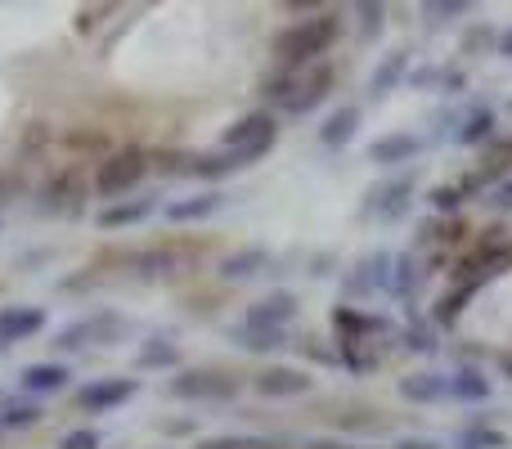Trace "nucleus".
Returning <instances> with one entry per match:
<instances>
[{"label":"nucleus","instance_id":"nucleus-13","mask_svg":"<svg viewBox=\"0 0 512 449\" xmlns=\"http://www.w3.org/2000/svg\"><path fill=\"white\" fill-rule=\"evenodd\" d=\"M45 328L41 306H0V351H9L14 342H27Z\"/></svg>","mask_w":512,"mask_h":449},{"label":"nucleus","instance_id":"nucleus-18","mask_svg":"<svg viewBox=\"0 0 512 449\" xmlns=\"http://www.w3.org/2000/svg\"><path fill=\"white\" fill-rule=\"evenodd\" d=\"M248 167V158L243 153H230V149H212V153H198V158H189V167H185V176H194V180H225V176H234V171H243Z\"/></svg>","mask_w":512,"mask_h":449},{"label":"nucleus","instance_id":"nucleus-20","mask_svg":"<svg viewBox=\"0 0 512 449\" xmlns=\"http://www.w3.org/2000/svg\"><path fill=\"white\" fill-rule=\"evenodd\" d=\"M360 104H342L337 113H328V122L319 126V144L324 149H346V144L355 140V131H360Z\"/></svg>","mask_w":512,"mask_h":449},{"label":"nucleus","instance_id":"nucleus-34","mask_svg":"<svg viewBox=\"0 0 512 449\" xmlns=\"http://www.w3.org/2000/svg\"><path fill=\"white\" fill-rule=\"evenodd\" d=\"M508 436L495 432V427H468V432L459 436V449H504Z\"/></svg>","mask_w":512,"mask_h":449},{"label":"nucleus","instance_id":"nucleus-12","mask_svg":"<svg viewBox=\"0 0 512 449\" xmlns=\"http://www.w3.org/2000/svg\"><path fill=\"white\" fill-rule=\"evenodd\" d=\"M297 310H301L297 297H292L288 288H279V292H270V297L256 301L243 324H248V328H274V333H288V324L297 319Z\"/></svg>","mask_w":512,"mask_h":449},{"label":"nucleus","instance_id":"nucleus-5","mask_svg":"<svg viewBox=\"0 0 512 449\" xmlns=\"http://www.w3.org/2000/svg\"><path fill=\"white\" fill-rule=\"evenodd\" d=\"M167 391L176 400H198V405H225V400H239V378L225 369H180L167 382Z\"/></svg>","mask_w":512,"mask_h":449},{"label":"nucleus","instance_id":"nucleus-47","mask_svg":"<svg viewBox=\"0 0 512 449\" xmlns=\"http://www.w3.org/2000/svg\"><path fill=\"white\" fill-rule=\"evenodd\" d=\"M499 369H504V378H512V355H504V360H499Z\"/></svg>","mask_w":512,"mask_h":449},{"label":"nucleus","instance_id":"nucleus-29","mask_svg":"<svg viewBox=\"0 0 512 449\" xmlns=\"http://www.w3.org/2000/svg\"><path fill=\"white\" fill-rule=\"evenodd\" d=\"M41 418H45V409L36 400H5V409H0V427H9V432H27Z\"/></svg>","mask_w":512,"mask_h":449},{"label":"nucleus","instance_id":"nucleus-30","mask_svg":"<svg viewBox=\"0 0 512 449\" xmlns=\"http://www.w3.org/2000/svg\"><path fill=\"white\" fill-rule=\"evenodd\" d=\"M472 292H477V288H468V283H459L454 292H445V297L436 301V310H432V324L436 328H454V324H459V315H463V306L472 301Z\"/></svg>","mask_w":512,"mask_h":449},{"label":"nucleus","instance_id":"nucleus-9","mask_svg":"<svg viewBox=\"0 0 512 449\" xmlns=\"http://www.w3.org/2000/svg\"><path fill=\"white\" fill-rule=\"evenodd\" d=\"M135 396H140V378H99L77 391V405L86 409V414H108V409L126 405V400H135Z\"/></svg>","mask_w":512,"mask_h":449},{"label":"nucleus","instance_id":"nucleus-49","mask_svg":"<svg viewBox=\"0 0 512 449\" xmlns=\"http://www.w3.org/2000/svg\"><path fill=\"white\" fill-rule=\"evenodd\" d=\"M0 225H5V221H0Z\"/></svg>","mask_w":512,"mask_h":449},{"label":"nucleus","instance_id":"nucleus-10","mask_svg":"<svg viewBox=\"0 0 512 449\" xmlns=\"http://www.w3.org/2000/svg\"><path fill=\"white\" fill-rule=\"evenodd\" d=\"M346 297H369V292H391V252H369L346 274Z\"/></svg>","mask_w":512,"mask_h":449},{"label":"nucleus","instance_id":"nucleus-33","mask_svg":"<svg viewBox=\"0 0 512 449\" xmlns=\"http://www.w3.org/2000/svg\"><path fill=\"white\" fill-rule=\"evenodd\" d=\"M427 203H432V212H436V216H454L463 203H468V198H463V189H459V185H436L432 194H427Z\"/></svg>","mask_w":512,"mask_h":449},{"label":"nucleus","instance_id":"nucleus-40","mask_svg":"<svg viewBox=\"0 0 512 449\" xmlns=\"http://www.w3.org/2000/svg\"><path fill=\"white\" fill-rule=\"evenodd\" d=\"M99 445H104V436H99L95 427H77V432H68L59 441V449H99Z\"/></svg>","mask_w":512,"mask_h":449},{"label":"nucleus","instance_id":"nucleus-17","mask_svg":"<svg viewBox=\"0 0 512 449\" xmlns=\"http://www.w3.org/2000/svg\"><path fill=\"white\" fill-rule=\"evenodd\" d=\"M333 328H337V342H364V337H378L387 333V319L382 315H364L355 306H337L333 310Z\"/></svg>","mask_w":512,"mask_h":449},{"label":"nucleus","instance_id":"nucleus-42","mask_svg":"<svg viewBox=\"0 0 512 449\" xmlns=\"http://www.w3.org/2000/svg\"><path fill=\"white\" fill-rule=\"evenodd\" d=\"M463 86H468V77H463L459 68H445V77H441V90H445V95H463Z\"/></svg>","mask_w":512,"mask_h":449},{"label":"nucleus","instance_id":"nucleus-3","mask_svg":"<svg viewBox=\"0 0 512 449\" xmlns=\"http://www.w3.org/2000/svg\"><path fill=\"white\" fill-rule=\"evenodd\" d=\"M126 333H131V319L113 315V310H99V315H86V319L63 324L59 333H54V346L72 355V351H86L90 342H95V346H113V342H122Z\"/></svg>","mask_w":512,"mask_h":449},{"label":"nucleus","instance_id":"nucleus-14","mask_svg":"<svg viewBox=\"0 0 512 449\" xmlns=\"http://www.w3.org/2000/svg\"><path fill=\"white\" fill-rule=\"evenodd\" d=\"M68 382H72L68 364H54V360L27 364V369L18 373V387H23L27 396H59V391H68Z\"/></svg>","mask_w":512,"mask_h":449},{"label":"nucleus","instance_id":"nucleus-1","mask_svg":"<svg viewBox=\"0 0 512 449\" xmlns=\"http://www.w3.org/2000/svg\"><path fill=\"white\" fill-rule=\"evenodd\" d=\"M337 36H342V14L324 9V14H315V18H301V23L283 27V32L274 36V54H279V63L288 72H297V68H310V63L324 59Z\"/></svg>","mask_w":512,"mask_h":449},{"label":"nucleus","instance_id":"nucleus-26","mask_svg":"<svg viewBox=\"0 0 512 449\" xmlns=\"http://www.w3.org/2000/svg\"><path fill=\"white\" fill-rule=\"evenodd\" d=\"M230 342H234V346H243V351H252V355H274V351H283L288 333H274V328H248V324H239V328H230Z\"/></svg>","mask_w":512,"mask_h":449},{"label":"nucleus","instance_id":"nucleus-15","mask_svg":"<svg viewBox=\"0 0 512 449\" xmlns=\"http://www.w3.org/2000/svg\"><path fill=\"white\" fill-rule=\"evenodd\" d=\"M400 400H409V405H436V400L450 396V373H405V378L396 382Z\"/></svg>","mask_w":512,"mask_h":449},{"label":"nucleus","instance_id":"nucleus-8","mask_svg":"<svg viewBox=\"0 0 512 449\" xmlns=\"http://www.w3.org/2000/svg\"><path fill=\"white\" fill-rule=\"evenodd\" d=\"M328 95H333V68H328V63H310L306 77H297V90H292V99L283 104V113L306 117V113H315Z\"/></svg>","mask_w":512,"mask_h":449},{"label":"nucleus","instance_id":"nucleus-41","mask_svg":"<svg viewBox=\"0 0 512 449\" xmlns=\"http://www.w3.org/2000/svg\"><path fill=\"white\" fill-rule=\"evenodd\" d=\"M441 77H445V68H409V86L414 90H432V86H441Z\"/></svg>","mask_w":512,"mask_h":449},{"label":"nucleus","instance_id":"nucleus-16","mask_svg":"<svg viewBox=\"0 0 512 449\" xmlns=\"http://www.w3.org/2000/svg\"><path fill=\"white\" fill-rule=\"evenodd\" d=\"M225 207V194L221 189H207V194H194V198H176V203L162 207V216H167L171 225H194V221H207V216H216Z\"/></svg>","mask_w":512,"mask_h":449},{"label":"nucleus","instance_id":"nucleus-37","mask_svg":"<svg viewBox=\"0 0 512 449\" xmlns=\"http://www.w3.org/2000/svg\"><path fill=\"white\" fill-rule=\"evenodd\" d=\"M468 0H432V5L423 9L427 18H432V23H450V18H459V14H468Z\"/></svg>","mask_w":512,"mask_h":449},{"label":"nucleus","instance_id":"nucleus-45","mask_svg":"<svg viewBox=\"0 0 512 449\" xmlns=\"http://www.w3.org/2000/svg\"><path fill=\"white\" fill-rule=\"evenodd\" d=\"M158 432H171V436H185V432H194V423H162V418H158Z\"/></svg>","mask_w":512,"mask_h":449},{"label":"nucleus","instance_id":"nucleus-39","mask_svg":"<svg viewBox=\"0 0 512 449\" xmlns=\"http://www.w3.org/2000/svg\"><path fill=\"white\" fill-rule=\"evenodd\" d=\"M495 41H499V36H495V27H472V32L468 36H463V54H481V50H495Z\"/></svg>","mask_w":512,"mask_h":449},{"label":"nucleus","instance_id":"nucleus-44","mask_svg":"<svg viewBox=\"0 0 512 449\" xmlns=\"http://www.w3.org/2000/svg\"><path fill=\"white\" fill-rule=\"evenodd\" d=\"M306 449H369V445H355V441H306Z\"/></svg>","mask_w":512,"mask_h":449},{"label":"nucleus","instance_id":"nucleus-2","mask_svg":"<svg viewBox=\"0 0 512 449\" xmlns=\"http://www.w3.org/2000/svg\"><path fill=\"white\" fill-rule=\"evenodd\" d=\"M144 171H149V153H144L140 144H126V149L108 153V158L95 167V194L108 198V203H122V198L144 180Z\"/></svg>","mask_w":512,"mask_h":449},{"label":"nucleus","instance_id":"nucleus-21","mask_svg":"<svg viewBox=\"0 0 512 449\" xmlns=\"http://www.w3.org/2000/svg\"><path fill=\"white\" fill-rule=\"evenodd\" d=\"M418 149H423V144H418L414 135L391 131V135H378V140L369 144V162H378V167H400V162H414Z\"/></svg>","mask_w":512,"mask_h":449},{"label":"nucleus","instance_id":"nucleus-38","mask_svg":"<svg viewBox=\"0 0 512 449\" xmlns=\"http://www.w3.org/2000/svg\"><path fill=\"white\" fill-rule=\"evenodd\" d=\"M481 203H486L490 212L508 216V212H512V176H508V180H499V185H490V194L481 198Z\"/></svg>","mask_w":512,"mask_h":449},{"label":"nucleus","instance_id":"nucleus-22","mask_svg":"<svg viewBox=\"0 0 512 449\" xmlns=\"http://www.w3.org/2000/svg\"><path fill=\"white\" fill-rule=\"evenodd\" d=\"M423 279H427V270H423V261H418L414 252L391 256V297L414 301L418 288H423Z\"/></svg>","mask_w":512,"mask_h":449},{"label":"nucleus","instance_id":"nucleus-46","mask_svg":"<svg viewBox=\"0 0 512 449\" xmlns=\"http://www.w3.org/2000/svg\"><path fill=\"white\" fill-rule=\"evenodd\" d=\"M495 54H504V59H512V27H508V32H499V41H495Z\"/></svg>","mask_w":512,"mask_h":449},{"label":"nucleus","instance_id":"nucleus-48","mask_svg":"<svg viewBox=\"0 0 512 449\" xmlns=\"http://www.w3.org/2000/svg\"><path fill=\"white\" fill-rule=\"evenodd\" d=\"M0 409H5V400H0Z\"/></svg>","mask_w":512,"mask_h":449},{"label":"nucleus","instance_id":"nucleus-36","mask_svg":"<svg viewBox=\"0 0 512 449\" xmlns=\"http://www.w3.org/2000/svg\"><path fill=\"white\" fill-rule=\"evenodd\" d=\"M198 449H274L265 436H207L198 441Z\"/></svg>","mask_w":512,"mask_h":449},{"label":"nucleus","instance_id":"nucleus-43","mask_svg":"<svg viewBox=\"0 0 512 449\" xmlns=\"http://www.w3.org/2000/svg\"><path fill=\"white\" fill-rule=\"evenodd\" d=\"M391 449H445L441 441H432V436H400Z\"/></svg>","mask_w":512,"mask_h":449},{"label":"nucleus","instance_id":"nucleus-27","mask_svg":"<svg viewBox=\"0 0 512 449\" xmlns=\"http://www.w3.org/2000/svg\"><path fill=\"white\" fill-rule=\"evenodd\" d=\"M135 364L140 369H180V346L171 337H149L140 346V355H135Z\"/></svg>","mask_w":512,"mask_h":449},{"label":"nucleus","instance_id":"nucleus-11","mask_svg":"<svg viewBox=\"0 0 512 449\" xmlns=\"http://www.w3.org/2000/svg\"><path fill=\"white\" fill-rule=\"evenodd\" d=\"M41 212L45 216H81L86 212V185H81V176H72V171L54 176L50 185L41 189Z\"/></svg>","mask_w":512,"mask_h":449},{"label":"nucleus","instance_id":"nucleus-31","mask_svg":"<svg viewBox=\"0 0 512 449\" xmlns=\"http://www.w3.org/2000/svg\"><path fill=\"white\" fill-rule=\"evenodd\" d=\"M292 90H297V72H288V68H283V72H274V77H265V81H261V99H265V104H274V108H283V104H288V99H292Z\"/></svg>","mask_w":512,"mask_h":449},{"label":"nucleus","instance_id":"nucleus-32","mask_svg":"<svg viewBox=\"0 0 512 449\" xmlns=\"http://www.w3.org/2000/svg\"><path fill=\"white\" fill-rule=\"evenodd\" d=\"M405 346H409V351H418V355H432V351H436V346H441V342H436V328H432V324H423V319H418V315H414V310H409Z\"/></svg>","mask_w":512,"mask_h":449},{"label":"nucleus","instance_id":"nucleus-6","mask_svg":"<svg viewBox=\"0 0 512 449\" xmlns=\"http://www.w3.org/2000/svg\"><path fill=\"white\" fill-rule=\"evenodd\" d=\"M414 185H418V176H391L382 185H373L364 194L360 216L364 221H400L409 212V203H414Z\"/></svg>","mask_w":512,"mask_h":449},{"label":"nucleus","instance_id":"nucleus-28","mask_svg":"<svg viewBox=\"0 0 512 449\" xmlns=\"http://www.w3.org/2000/svg\"><path fill=\"white\" fill-rule=\"evenodd\" d=\"M490 135H495V108H472L468 117L459 122V131H454V140L459 144H486Z\"/></svg>","mask_w":512,"mask_h":449},{"label":"nucleus","instance_id":"nucleus-24","mask_svg":"<svg viewBox=\"0 0 512 449\" xmlns=\"http://www.w3.org/2000/svg\"><path fill=\"white\" fill-rule=\"evenodd\" d=\"M261 270H270V252H265V247H243V252H234V256H225L221 261V279L225 283H248Z\"/></svg>","mask_w":512,"mask_h":449},{"label":"nucleus","instance_id":"nucleus-19","mask_svg":"<svg viewBox=\"0 0 512 449\" xmlns=\"http://www.w3.org/2000/svg\"><path fill=\"white\" fill-rule=\"evenodd\" d=\"M153 198H122V203H108L95 212V225L99 229H126V225H140L153 216Z\"/></svg>","mask_w":512,"mask_h":449},{"label":"nucleus","instance_id":"nucleus-4","mask_svg":"<svg viewBox=\"0 0 512 449\" xmlns=\"http://www.w3.org/2000/svg\"><path fill=\"white\" fill-rule=\"evenodd\" d=\"M274 144H279V122H274V113H265V108L239 117V122L225 126V135H221V149L243 153V158H248V167L256 158H265Z\"/></svg>","mask_w":512,"mask_h":449},{"label":"nucleus","instance_id":"nucleus-25","mask_svg":"<svg viewBox=\"0 0 512 449\" xmlns=\"http://www.w3.org/2000/svg\"><path fill=\"white\" fill-rule=\"evenodd\" d=\"M490 378L481 369H454L450 373V396L454 400H463V405H486L490 400Z\"/></svg>","mask_w":512,"mask_h":449},{"label":"nucleus","instance_id":"nucleus-7","mask_svg":"<svg viewBox=\"0 0 512 449\" xmlns=\"http://www.w3.org/2000/svg\"><path fill=\"white\" fill-rule=\"evenodd\" d=\"M315 387V378H310L306 369H292V364H270V369H261L252 378V391L265 400H292V396H306V391Z\"/></svg>","mask_w":512,"mask_h":449},{"label":"nucleus","instance_id":"nucleus-23","mask_svg":"<svg viewBox=\"0 0 512 449\" xmlns=\"http://www.w3.org/2000/svg\"><path fill=\"white\" fill-rule=\"evenodd\" d=\"M405 77H409V50H391V54H382V63L373 68V77H369V95H373V99L391 95V90H396Z\"/></svg>","mask_w":512,"mask_h":449},{"label":"nucleus","instance_id":"nucleus-35","mask_svg":"<svg viewBox=\"0 0 512 449\" xmlns=\"http://www.w3.org/2000/svg\"><path fill=\"white\" fill-rule=\"evenodd\" d=\"M355 14H360V36L364 41H373V36L382 32V23H387V5H373V0L355 5Z\"/></svg>","mask_w":512,"mask_h":449}]
</instances>
